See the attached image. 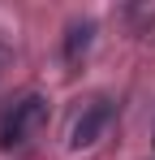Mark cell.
<instances>
[{"instance_id":"cell-1","label":"cell","mask_w":155,"mask_h":160,"mask_svg":"<svg viewBox=\"0 0 155 160\" xmlns=\"http://www.w3.org/2000/svg\"><path fill=\"white\" fill-rule=\"evenodd\" d=\"M48 121V100L39 95V91H26L17 95L13 104L4 108V117H0V147L4 152H13V147H22L35 138V130Z\"/></svg>"},{"instance_id":"cell-2","label":"cell","mask_w":155,"mask_h":160,"mask_svg":"<svg viewBox=\"0 0 155 160\" xmlns=\"http://www.w3.org/2000/svg\"><path fill=\"white\" fill-rule=\"evenodd\" d=\"M112 117H116V104H112L108 95H95L91 104H82V112H78V117H73V126H69V147H73V152L95 147L103 134H108Z\"/></svg>"},{"instance_id":"cell-3","label":"cell","mask_w":155,"mask_h":160,"mask_svg":"<svg viewBox=\"0 0 155 160\" xmlns=\"http://www.w3.org/2000/svg\"><path fill=\"white\" fill-rule=\"evenodd\" d=\"M95 30H99V22H95V18H73V22L65 26V43H60V56H65V65H78L82 56L91 52V43H95Z\"/></svg>"},{"instance_id":"cell-4","label":"cell","mask_w":155,"mask_h":160,"mask_svg":"<svg viewBox=\"0 0 155 160\" xmlns=\"http://www.w3.org/2000/svg\"><path fill=\"white\" fill-rule=\"evenodd\" d=\"M9 56H13V48L4 43V35H0V74H4V65H9Z\"/></svg>"}]
</instances>
